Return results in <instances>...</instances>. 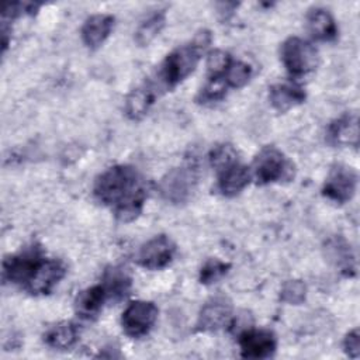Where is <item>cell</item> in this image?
I'll return each mask as SVG.
<instances>
[{
    "label": "cell",
    "mask_w": 360,
    "mask_h": 360,
    "mask_svg": "<svg viewBox=\"0 0 360 360\" xmlns=\"http://www.w3.org/2000/svg\"><path fill=\"white\" fill-rule=\"evenodd\" d=\"M226 83L222 76L218 77H208L207 84L200 90L197 94V103L200 104H211L222 100L226 94Z\"/></svg>",
    "instance_id": "obj_25"
},
{
    "label": "cell",
    "mask_w": 360,
    "mask_h": 360,
    "mask_svg": "<svg viewBox=\"0 0 360 360\" xmlns=\"http://www.w3.org/2000/svg\"><path fill=\"white\" fill-rule=\"evenodd\" d=\"M197 183V167L193 163H188L169 170L159 183V191L162 198L167 202L184 204L191 198Z\"/></svg>",
    "instance_id": "obj_4"
},
{
    "label": "cell",
    "mask_w": 360,
    "mask_h": 360,
    "mask_svg": "<svg viewBox=\"0 0 360 360\" xmlns=\"http://www.w3.org/2000/svg\"><path fill=\"white\" fill-rule=\"evenodd\" d=\"M326 260L345 276H353L356 271V260L350 245L342 236H332L323 245Z\"/></svg>",
    "instance_id": "obj_14"
},
{
    "label": "cell",
    "mask_w": 360,
    "mask_h": 360,
    "mask_svg": "<svg viewBox=\"0 0 360 360\" xmlns=\"http://www.w3.org/2000/svg\"><path fill=\"white\" fill-rule=\"evenodd\" d=\"M158 307L150 301L131 302L121 316L124 332L131 338H142L149 333L158 319Z\"/></svg>",
    "instance_id": "obj_7"
},
{
    "label": "cell",
    "mask_w": 360,
    "mask_h": 360,
    "mask_svg": "<svg viewBox=\"0 0 360 360\" xmlns=\"http://www.w3.org/2000/svg\"><path fill=\"white\" fill-rule=\"evenodd\" d=\"M307 25L312 38L318 41L330 42L335 41L338 37V27L335 18L325 8L315 7L309 10L307 15Z\"/></svg>",
    "instance_id": "obj_19"
},
{
    "label": "cell",
    "mask_w": 360,
    "mask_h": 360,
    "mask_svg": "<svg viewBox=\"0 0 360 360\" xmlns=\"http://www.w3.org/2000/svg\"><path fill=\"white\" fill-rule=\"evenodd\" d=\"M79 339L77 326L72 322H59L51 326L45 335V343L55 350H69Z\"/></svg>",
    "instance_id": "obj_21"
},
{
    "label": "cell",
    "mask_w": 360,
    "mask_h": 360,
    "mask_svg": "<svg viewBox=\"0 0 360 360\" xmlns=\"http://www.w3.org/2000/svg\"><path fill=\"white\" fill-rule=\"evenodd\" d=\"M45 259L42 248L31 243L3 260V280L25 288Z\"/></svg>",
    "instance_id": "obj_3"
},
{
    "label": "cell",
    "mask_w": 360,
    "mask_h": 360,
    "mask_svg": "<svg viewBox=\"0 0 360 360\" xmlns=\"http://www.w3.org/2000/svg\"><path fill=\"white\" fill-rule=\"evenodd\" d=\"M231 62H232V59H231L229 53L225 51L215 49V51L210 52L208 58H207V68H208L210 77L224 76V73L228 69Z\"/></svg>",
    "instance_id": "obj_29"
},
{
    "label": "cell",
    "mask_w": 360,
    "mask_h": 360,
    "mask_svg": "<svg viewBox=\"0 0 360 360\" xmlns=\"http://www.w3.org/2000/svg\"><path fill=\"white\" fill-rule=\"evenodd\" d=\"M229 267H231L229 263H225L219 259L207 260L200 270V283L205 285L217 283L228 273Z\"/></svg>",
    "instance_id": "obj_27"
},
{
    "label": "cell",
    "mask_w": 360,
    "mask_h": 360,
    "mask_svg": "<svg viewBox=\"0 0 360 360\" xmlns=\"http://www.w3.org/2000/svg\"><path fill=\"white\" fill-rule=\"evenodd\" d=\"M280 298L281 301L291 304V305H298L305 301L307 298V285L301 280H288L281 285L280 291Z\"/></svg>",
    "instance_id": "obj_28"
},
{
    "label": "cell",
    "mask_w": 360,
    "mask_h": 360,
    "mask_svg": "<svg viewBox=\"0 0 360 360\" xmlns=\"http://www.w3.org/2000/svg\"><path fill=\"white\" fill-rule=\"evenodd\" d=\"M166 21L165 11H156L150 14L145 21L141 22L135 32V41L138 45H148L163 28Z\"/></svg>",
    "instance_id": "obj_23"
},
{
    "label": "cell",
    "mask_w": 360,
    "mask_h": 360,
    "mask_svg": "<svg viewBox=\"0 0 360 360\" xmlns=\"http://www.w3.org/2000/svg\"><path fill=\"white\" fill-rule=\"evenodd\" d=\"M343 350L352 359H357L360 356V335H359V329H352L350 332L346 333V336L343 339Z\"/></svg>",
    "instance_id": "obj_30"
},
{
    "label": "cell",
    "mask_w": 360,
    "mask_h": 360,
    "mask_svg": "<svg viewBox=\"0 0 360 360\" xmlns=\"http://www.w3.org/2000/svg\"><path fill=\"white\" fill-rule=\"evenodd\" d=\"M238 162V153L229 143L217 145L210 152V163L217 170V173L222 172L224 169L229 167L231 165Z\"/></svg>",
    "instance_id": "obj_26"
},
{
    "label": "cell",
    "mask_w": 360,
    "mask_h": 360,
    "mask_svg": "<svg viewBox=\"0 0 360 360\" xmlns=\"http://www.w3.org/2000/svg\"><path fill=\"white\" fill-rule=\"evenodd\" d=\"M222 77L228 87L240 89L245 84H248V82L250 80L252 68H250V65H248L242 60H232Z\"/></svg>",
    "instance_id": "obj_24"
},
{
    "label": "cell",
    "mask_w": 360,
    "mask_h": 360,
    "mask_svg": "<svg viewBox=\"0 0 360 360\" xmlns=\"http://www.w3.org/2000/svg\"><path fill=\"white\" fill-rule=\"evenodd\" d=\"M357 187V174L356 172L343 165H336L328 174L325 184L322 187V194L328 200L345 204L353 198Z\"/></svg>",
    "instance_id": "obj_8"
},
{
    "label": "cell",
    "mask_w": 360,
    "mask_h": 360,
    "mask_svg": "<svg viewBox=\"0 0 360 360\" xmlns=\"http://www.w3.org/2000/svg\"><path fill=\"white\" fill-rule=\"evenodd\" d=\"M101 284L104 285L108 300L118 301L124 298L131 288V277L121 267H111L105 270Z\"/></svg>",
    "instance_id": "obj_22"
},
{
    "label": "cell",
    "mask_w": 360,
    "mask_h": 360,
    "mask_svg": "<svg viewBox=\"0 0 360 360\" xmlns=\"http://www.w3.org/2000/svg\"><path fill=\"white\" fill-rule=\"evenodd\" d=\"M176 253V245L166 235H156L142 245L138 253V263L148 270L166 267Z\"/></svg>",
    "instance_id": "obj_9"
},
{
    "label": "cell",
    "mask_w": 360,
    "mask_h": 360,
    "mask_svg": "<svg viewBox=\"0 0 360 360\" xmlns=\"http://www.w3.org/2000/svg\"><path fill=\"white\" fill-rule=\"evenodd\" d=\"M114 27V17L110 14H93L90 15L82 27L83 44L90 48H98L111 34Z\"/></svg>",
    "instance_id": "obj_15"
},
{
    "label": "cell",
    "mask_w": 360,
    "mask_h": 360,
    "mask_svg": "<svg viewBox=\"0 0 360 360\" xmlns=\"http://www.w3.org/2000/svg\"><path fill=\"white\" fill-rule=\"evenodd\" d=\"M66 266L59 259H45V262L39 266L32 280L24 288L30 294H49L55 285L65 277Z\"/></svg>",
    "instance_id": "obj_12"
},
{
    "label": "cell",
    "mask_w": 360,
    "mask_h": 360,
    "mask_svg": "<svg viewBox=\"0 0 360 360\" xmlns=\"http://www.w3.org/2000/svg\"><path fill=\"white\" fill-rule=\"evenodd\" d=\"M240 354L245 359H267L274 354L277 340L270 330L248 328L239 333Z\"/></svg>",
    "instance_id": "obj_10"
},
{
    "label": "cell",
    "mask_w": 360,
    "mask_h": 360,
    "mask_svg": "<svg viewBox=\"0 0 360 360\" xmlns=\"http://www.w3.org/2000/svg\"><path fill=\"white\" fill-rule=\"evenodd\" d=\"M107 300L108 295L104 285L101 283L96 284L79 292L75 301V311L83 319H94Z\"/></svg>",
    "instance_id": "obj_17"
},
{
    "label": "cell",
    "mask_w": 360,
    "mask_h": 360,
    "mask_svg": "<svg viewBox=\"0 0 360 360\" xmlns=\"http://www.w3.org/2000/svg\"><path fill=\"white\" fill-rule=\"evenodd\" d=\"M326 139L335 146L359 145V118L356 112H347L332 121L326 131Z\"/></svg>",
    "instance_id": "obj_13"
},
{
    "label": "cell",
    "mask_w": 360,
    "mask_h": 360,
    "mask_svg": "<svg viewBox=\"0 0 360 360\" xmlns=\"http://www.w3.org/2000/svg\"><path fill=\"white\" fill-rule=\"evenodd\" d=\"M280 55L284 68L294 77L311 73L319 63V56L315 46L298 37L287 38L281 45Z\"/></svg>",
    "instance_id": "obj_5"
},
{
    "label": "cell",
    "mask_w": 360,
    "mask_h": 360,
    "mask_svg": "<svg viewBox=\"0 0 360 360\" xmlns=\"http://www.w3.org/2000/svg\"><path fill=\"white\" fill-rule=\"evenodd\" d=\"M291 166L281 150L264 146L253 160V176L257 184H270L288 177Z\"/></svg>",
    "instance_id": "obj_6"
},
{
    "label": "cell",
    "mask_w": 360,
    "mask_h": 360,
    "mask_svg": "<svg viewBox=\"0 0 360 360\" xmlns=\"http://www.w3.org/2000/svg\"><path fill=\"white\" fill-rule=\"evenodd\" d=\"M211 34L207 30H201L187 45H181L172 51L160 63L156 82H150L152 86L159 89H173L190 76L200 62L202 51L210 45Z\"/></svg>",
    "instance_id": "obj_2"
},
{
    "label": "cell",
    "mask_w": 360,
    "mask_h": 360,
    "mask_svg": "<svg viewBox=\"0 0 360 360\" xmlns=\"http://www.w3.org/2000/svg\"><path fill=\"white\" fill-rule=\"evenodd\" d=\"M232 319V304L225 297L207 301L197 318L195 329L200 332H217L229 325Z\"/></svg>",
    "instance_id": "obj_11"
},
{
    "label": "cell",
    "mask_w": 360,
    "mask_h": 360,
    "mask_svg": "<svg viewBox=\"0 0 360 360\" xmlns=\"http://www.w3.org/2000/svg\"><path fill=\"white\" fill-rule=\"evenodd\" d=\"M305 97L307 94L301 87L290 83L274 84L270 87V91H269L270 103L273 108L277 110L278 112H285L290 108L304 103Z\"/></svg>",
    "instance_id": "obj_20"
},
{
    "label": "cell",
    "mask_w": 360,
    "mask_h": 360,
    "mask_svg": "<svg viewBox=\"0 0 360 360\" xmlns=\"http://www.w3.org/2000/svg\"><path fill=\"white\" fill-rule=\"evenodd\" d=\"M156 96H158V90L152 86L150 82L131 90L124 104L127 117L134 121L141 120L149 111L150 105L155 103Z\"/></svg>",
    "instance_id": "obj_18"
},
{
    "label": "cell",
    "mask_w": 360,
    "mask_h": 360,
    "mask_svg": "<svg viewBox=\"0 0 360 360\" xmlns=\"http://www.w3.org/2000/svg\"><path fill=\"white\" fill-rule=\"evenodd\" d=\"M94 197L122 222L134 221L143 208L148 184L136 167L115 165L104 170L94 181Z\"/></svg>",
    "instance_id": "obj_1"
},
{
    "label": "cell",
    "mask_w": 360,
    "mask_h": 360,
    "mask_svg": "<svg viewBox=\"0 0 360 360\" xmlns=\"http://www.w3.org/2000/svg\"><path fill=\"white\" fill-rule=\"evenodd\" d=\"M250 179L249 167L236 162L218 173V188L225 197H235L249 184Z\"/></svg>",
    "instance_id": "obj_16"
}]
</instances>
